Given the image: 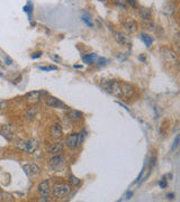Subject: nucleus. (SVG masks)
<instances>
[{
	"mask_svg": "<svg viewBox=\"0 0 180 202\" xmlns=\"http://www.w3.org/2000/svg\"><path fill=\"white\" fill-rule=\"evenodd\" d=\"M103 88L105 89V91L108 93H111L115 97H120L123 95L122 93V88H120V83L115 81V80H111V81H106L101 83Z\"/></svg>",
	"mask_w": 180,
	"mask_h": 202,
	"instance_id": "obj_1",
	"label": "nucleus"
},
{
	"mask_svg": "<svg viewBox=\"0 0 180 202\" xmlns=\"http://www.w3.org/2000/svg\"><path fill=\"white\" fill-rule=\"evenodd\" d=\"M71 191V186L67 183H55L53 185V194L58 198V199H63L65 196H68V194Z\"/></svg>",
	"mask_w": 180,
	"mask_h": 202,
	"instance_id": "obj_2",
	"label": "nucleus"
},
{
	"mask_svg": "<svg viewBox=\"0 0 180 202\" xmlns=\"http://www.w3.org/2000/svg\"><path fill=\"white\" fill-rule=\"evenodd\" d=\"M16 147L18 149L27 153H33L38 147V140L29 139V140H19L16 143Z\"/></svg>",
	"mask_w": 180,
	"mask_h": 202,
	"instance_id": "obj_3",
	"label": "nucleus"
},
{
	"mask_svg": "<svg viewBox=\"0 0 180 202\" xmlns=\"http://www.w3.org/2000/svg\"><path fill=\"white\" fill-rule=\"evenodd\" d=\"M45 103L47 107L50 108H59V109H68V106L65 103H63L61 100H59L58 98L55 97H47Z\"/></svg>",
	"mask_w": 180,
	"mask_h": 202,
	"instance_id": "obj_4",
	"label": "nucleus"
},
{
	"mask_svg": "<svg viewBox=\"0 0 180 202\" xmlns=\"http://www.w3.org/2000/svg\"><path fill=\"white\" fill-rule=\"evenodd\" d=\"M65 145L68 146L70 149L77 148L78 146L80 145V142H79V134L72 133V134L68 135L67 138H65Z\"/></svg>",
	"mask_w": 180,
	"mask_h": 202,
	"instance_id": "obj_5",
	"label": "nucleus"
},
{
	"mask_svg": "<svg viewBox=\"0 0 180 202\" xmlns=\"http://www.w3.org/2000/svg\"><path fill=\"white\" fill-rule=\"evenodd\" d=\"M161 53H162L163 59H165L168 63H171V64L177 63L178 56H177V54H176L174 50H170V48H163V50H161Z\"/></svg>",
	"mask_w": 180,
	"mask_h": 202,
	"instance_id": "obj_6",
	"label": "nucleus"
},
{
	"mask_svg": "<svg viewBox=\"0 0 180 202\" xmlns=\"http://www.w3.org/2000/svg\"><path fill=\"white\" fill-rule=\"evenodd\" d=\"M114 36H115L116 42L120 44V45H129L131 44V38H129V35H126V34L120 33V32H115Z\"/></svg>",
	"mask_w": 180,
	"mask_h": 202,
	"instance_id": "obj_7",
	"label": "nucleus"
},
{
	"mask_svg": "<svg viewBox=\"0 0 180 202\" xmlns=\"http://www.w3.org/2000/svg\"><path fill=\"white\" fill-rule=\"evenodd\" d=\"M23 169L28 176H34V175H37L40 173V167L35 164H24Z\"/></svg>",
	"mask_w": 180,
	"mask_h": 202,
	"instance_id": "obj_8",
	"label": "nucleus"
},
{
	"mask_svg": "<svg viewBox=\"0 0 180 202\" xmlns=\"http://www.w3.org/2000/svg\"><path fill=\"white\" fill-rule=\"evenodd\" d=\"M62 162H63L62 156H60L59 154H58V155H53V157H52L51 160H50V162H49V166H50L51 169L55 171V169H58V168L62 165Z\"/></svg>",
	"mask_w": 180,
	"mask_h": 202,
	"instance_id": "obj_9",
	"label": "nucleus"
},
{
	"mask_svg": "<svg viewBox=\"0 0 180 202\" xmlns=\"http://www.w3.org/2000/svg\"><path fill=\"white\" fill-rule=\"evenodd\" d=\"M120 88H122V93L126 97V98H132L135 93V90L133 88V85L129 83H120Z\"/></svg>",
	"mask_w": 180,
	"mask_h": 202,
	"instance_id": "obj_10",
	"label": "nucleus"
},
{
	"mask_svg": "<svg viewBox=\"0 0 180 202\" xmlns=\"http://www.w3.org/2000/svg\"><path fill=\"white\" fill-rule=\"evenodd\" d=\"M38 193L42 195V198H47L50 194V184L49 181H42L38 184Z\"/></svg>",
	"mask_w": 180,
	"mask_h": 202,
	"instance_id": "obj_11",
	"label": "nucleus"
},
{
	"mask_svg": "<svg viewBox=\"0 0 180 202\" xmlns=\"http://www.w3.org/2000/svg\"><path fill=\"white\" fill-rule=\"evenodd\" d=\"M50 134L53 139H60L62 137V127L59 124H55L51 127V130H50Z\"/></svg>",
	"mask_w": 180,
	"mask_h": 202,
	"instance_id": "obj_12",
	"label": "nucleus"
},
{
	"mask_svg": "<svg viewBox=\"0 0 180 202\" xmlns=\"http://www.w3.org/2000/svg\"><path fill=\"white\" fill-rule=\"evenodd\" d=\"M123 27L127 33L133 34L137 30V23L135 20H127L123 24Z\"/></svg>",
	"mask_w": 180,
	"mask_h": 202,
	"instance_id": "obj_13",
	"label": "nucleus"
},
{
	"mask_svg": "<svg viewBox=\"0 0 180 202\" xmlns=\"http://www.w3.org/2000/svg\"><path fill=\"white\" fill-rule=\"evenodd\" d=\"M83 116V113L81 111H78V110L71 109L68 111V118L71 121H79Z\"/></svg>",
	"mask_w": 180,
	"mask_h": 202,
	"instance_id": "obj_14",
	"label": "nucleus"
},
{
	"mask_svg": "<svg viewBox=\"0 0 180 202\" xmlns=\"http://www.w3.org/2000/svg\"><path fill=\"white\" fill-rule=\"evenodd\" d=\"M40 95L41 92L38 91H33V92H29L27 94V102L31 103V104H35L40 101Z\"/></svg>",
	"mask_w": 180,
	"mask_h": 202,
	"instance_id": "obj_15",
	"label": "nucleus"
},
{
	"mask_svg": "<svg viewBox=\"0 0 180 202\" xmlns=\"http://www.w3.org/2000/svg\"><path fill=\"white\" fill-rule=\"evenodd\" d=\"M138 16L142 20H145V21H149L152 17V14L150 11V9L147 8H141L138 10Z\"/></svg>",
	"mask_w": 180,
	"mask_h": 202,
	"instance_id": "obj_16",
	"label": "nucleus"
},
{
	"mask_svg": "<svg viewBox=\"0 0 180 202\" xmlns=\"http://www.w3.org/2000/svg\"><path fill=\"white\" fill-rule=\"evenodd\" d=\"M0 134L2 135L3 137H6L7 139H11L14 137V134H13V131L9 128L8 125H3V126L0 127Z\"/></svg>",
	"mask_w": 180,
	"mask_h": 202,
	"instance_id": "obj_17",
	"label": "nucleus"
},
{
	"mask_svg": "<svg viewBox=\"0 0 180 202\" xmlns=\"http://www.w3.org/2000/svg\"><path fill=\"white\" fill-rule=\"evenodd\" d=\"M62 149H63L62 143H55L50 147L49 152H50V154H52V155H58V154H60L61 152H62Z\"/></svg>",
	"mask_w": 180,
	"mask_h": 202,
	"instance_id": "obj_18",
	"label": "nucleus"
},
{
	"mask_svg": "<svg viewBox=\"0 0 180 202\" xmlns=\"http://www.w3.org/2000/svg\"><path fill=\"white\" fill-rule=\"evenodd\" d=\"M81 19H82V21L86 24L87 26H89V27H94V21H92V18L90 16V14H88L86 11H83L82 12V16H81Z\"/></svg>",
	"mask_w": 180,
	"mask_h": 202,
	"instance_id": "obj_19",
	"label": "nucleus"
},
{
	"mask_svg": "<svg viewBox=\"0 0 180 202\" xmlns=\"http://www.w3.org/2000/svg\"><path fill=\"white\" fill-rule=\"evenodd\" d=\"M95 59H96V54H88V55H85L82 59H83V62L87 63V64H92L95 63Z\"/></svg>",
	"mask_w": 180,
	"mask_h": 202,
	"instance_id": "obj_20",
	"label": "nucleus"
},
{
	"mask_svg": "<svg viewBox=\"0 0 180 202\" xmlns=\"http://www.w3.org/2000/svg\"><path fill=\"white\" fill-rule=\"evenodd\" d=\"M142 41L144 42V44L146 45V47H150V46L152 45V43H153V38H152L151 36L146 35V34H142Z\"/></svg>",
	"mask_w": 180,
	"mask_h": 202,
	"instance_id": "obj_21",
	"label": "nucleus"
},
{
	"mask_svg": "<svg viewBox=\"0 0 180 202\" xmlns=\"http://www.w3.org/2000/svg\"><path fill=\"white\" fill-rule=\"evenodd\" d=\"M24 11L27 12V15H28L29 19H31V18H32V12H33V3H32L31 1H28L27 5L24 7Z\"/></svg>",
	"mask_w": 180,
	"mask_h": 202,
	"instance_id": "obj_22",
	"label": "nucleus"
},
{
	"mask_svg": "<svg viewBox=\"0 0 180 202\" xmlns=\"http://www.w3.org/2000/svg\"><path fill=\"white\" fill-rule=\"evenodd\" d=\"M69 182H70V184L72 185H79L80 184V180L76 177L74 175H72V174H70L69 175Z\"/></svg>",
	"mask_w": 180,
	"mask_h": 202,
	"instance_id": "obj_23",
	"label": "nucleus"
},
{
	"mask_svg": "<svg viewBox=\"0 0 180 202\" xmlns=\"http://www.w3.org/2000/svg\"><path fill=\"white\" fill-rule=\"evenodd\" d=\"M36 109H29L28 111H27V113H26V118L28 119V120H33L35 118V116H36Z\"/></svg>",
	"mask_w": 180,
	"mask_h": 202,
	"instance_id": "obj_24",
	"label": "nucleus"
},
{
	"mask_svg": "<svg viewBox=\"0 0 180 202\" xmlns=\"http://www.w3.org/2000/svg\"><path fill=\"white\" fill-rule=\"evenodd\" d=\"M108 63V61L106 59H104V57H98L97 59V64L99 65V66H104V65H106Z\"/></svg>",
	"mask_w": 180,
	"mask_h": 202,
	"instance_id": "obj_25",
	"label": "nucleus"
},
{
	"mask_svg": "<svg viewBox=\"0 0 180 202\" xmlns=\"http://www.w3.org/2000/svg\"><path fill=\"white\" fill-rule=\"evenodd\" d=\"M40 70L46 72V71H54V70H58V67L53 66V65H51V66H40Z\"/></svg>",
	"mask_w": 180,
	"mask_h": 202,
	"instance_id": "obj_26",
	"label": "nucleus"
},
{
	"mask_svg": "<svg viewBox=\"0 0 180 202\" xmlns=\"http://www.w3.org/2000/svg\"><path fill=\"white\" fill-rule=\"evenodd\" d=\"M114 3H116L117 6H120V7H125L126 6V0H113Z\"/></svg>",
	"mask_w": 180,
	"mask_h": 202,
	"instance_id": "obj_27",
	"label": "nucleus"
},
{
	"mask_svg": "<svg viewBox=\"0 0 180 202\" xmlns=\"http://www.w3.org/2000/svg\"><path fill=\"white\" fill-rule=\"evenodd\" d=\"M179 140H180V136L178 135V136L176 137V139H174V143H173V146H172V151H174V149L178 147V145H179Z\"/></svg>",
	"mask_w": 180,
	"mask_h": 202,
	"instance_id": "obj_28",
	"label": "nucleus"
},
{
	"mask_svg": "<svg viewBox=\"0 0 180 202\" xmlns=\"http://www.w3.org/2000/svg\"><path fill=\"white\" fill-rule=\"evenodd\" d=\"M159 185L164 189V187H167V180H165V177H162L161 180H160V182H159Z\"/></svg>",
	"mask_w": 180,
	"mask_h": 202,
	"instance_id": "obj_29",
	"label": "nucleus"
},
{
	"mask_svg": "<svg viewBox=\"0 0 180 202\" xmlns=\"http://www.w3.org/2000/svg\"><path fill=\"white\" fill-rule=\"evenodd\" d=\"M6 108H7V101L0 100V111L5 110Z\"/></svg>",
	"mask_w": 180,
	"mask_h": 202,
	"instance_id": "obj_30",
	"label": "nucleus"
},
{
	"mask_svg": "<svg viewBox=\"0 0 180 202\" xmlns=\"http://www.w3.org/2000/svg\"><path fill=\"white\" fill-rule=\"evenodd\" d=\"M126 2H129V5L133 7V8H136V7H137V3L135 2V0H126Z\"/></svg>",
	"mask_w": 180,
	"mask_h": 202,
	"instance_id": "obj_31",
	"label": "nucleus"
},
{
	"mask_svg": "<svg viewBox=\"0 0 180 202\" xmlns=\"http://www.w3.org/2000/svg\"><path fill=\"white\" fill-rule=\"evenodd\" d=\"M42 52H37V53H34V55H32V59H38V57H41L42 56Z\"/></svg>",
	"mask_w": 180,
	"mask_h": 202,
	"instance_id": "obj_32",
	"label": "nucleus"
},
{
	"mask_svg": "<svg viewBox=\"0 0 180 202\" xmlns=\"http://www.w3.org/2000/svg\"><path fill=\"white\" fill-rule=\"evenodd\" d=\"M132 195H133V192H131V191H129L127 193L125 194V198H126V199H129V198H131Z\"/></svg>",
	"mask_w": 180,
	"mask_h": 202,
	"instance_id": "obj_33",
	"label": "nucleus"
},
{
	"mask_svg": "<svg viewBox=\"0 0 180 202\" xmlns=\"http://www.w3.org/2000/svg\"><path fill=\"white\" fill-rule=\"evenodd\" d=\"M6 64H7V65H11V64H13V61L10 59H8V57H6Z\"/></svg>",
	"mask_w": 180,
	"mask_h": 202,
	"instance_id": "obj_34",
	"label": "nucleus"
},
{
	"mask_svg": "<svg viewBox=\"0 0 180 202\" xmlns=\"http://www.w3.org/2000/svg\"><path fill=\"white\" fill-rule=\"evenodd\" d=\"M167 196H168V199H173V198H174V194H173V193H169L168 195H167Z\"/></svg>",
	"mask_w": 180,
	"mask_h": 202,
	"instance_id": "obj_35",
	"label": "nucleus"
},
{
	"mask_svg": "<svg viewBox=\"0 0 180 202\" xmlns=\"http://www.w3.org/2000/svg\"><path fill=\"white\" fill-rule=\"evenodd\" d=\"M140 59H142V61H145V56H140Z\"/></svg>",
	"mask_w": 180,
	"mask_h": 202,
	"instance_id": "obj_36",
	"label": "nucleus"
},
{
	"mask_svg": "<svg viewBox=\"0 0 180 202\" xmlns=\"http://www.w3.org/2000/svg\"><path fill=\"white\" fill-rule=\"evenodd\" d=\"M1 195H2V191H1V189H0V199H1Z\"/></svg>",
	"mask_w": 180,
	"mask_h": 202,
	"instance_id": "obj_37",
	"label": "nucleus"
},
{
	"mask_svg": "<svg viewBox=\"0 0 180 202\" xmlns=\"http://www.w3.org/2000/svg\"><path fill=\"white\" fill-rule=\"evenodd\" d=\"M98 1H106V0H98Z\"/></svg>",
	"mask_w": 180,
	"mask_h": 202,
	"instance_id": "obj_38",
	"label": "nucleus"
},
{
	"mask_svg": "<svg viewBox=\"0 0 180 202\" xmlns=\"http://www.w3.org/2000/svg\"><path fill=\"white\" fill-rule=\"evenodd\" d=\"M1 152H2V149H1V148H0V153H1Z\"/></svg>",
	"mask_w": 180,
	"mask_h": 202,
	"instance_id": "obj_39",
	"label": "nucleus"
},
{
	"mask_svg": "<svg viewBox=\"0 0 180 202\" xmlns=\"http://www.w3.org/2000/svg\"><path fill=\"white\" fill-rule=\"evenodd\" d=\"M0 127H1V126H0Z\"/></svg>",
	"mask_w": 180,
	"mask_h": 202,
	"instance_id": "obj_40",
	"label": "nucleus"
}]
</instances>
